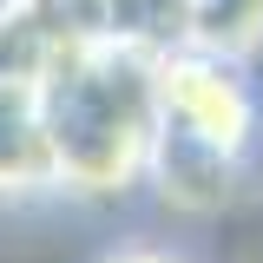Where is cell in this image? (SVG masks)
I'll list each match as a JSON object with an SVG mask.
<instances>
[{
    "label": "cell",
    "mask_w": 263,
    "mask_h": 263,
    "mask_svg": "<svg viewBox=\"0 0 263 263\" xmlns=\"http://www.w3.org/2000/svg\"><path fill=\"white\" fill-rule=\"evenodd\" d=\"M66 191H125L164 132L158 60L119 40H66L40 66Z\"/></svg>",
    "instance_id": "cell-1"
},
{
    "label": "cell",
    "mask_w": 263,
    "mask_h": 263,
    "mask_svg": "<svg viewBox=\"0 0 263 263\" xmlns=\"http://www.w3.org/2000/svg\"><path fill=\"white\" fill-rule=\"evenodd\" d=\"M158 99H164V132H178L197 145L211 164L237 158L257 132V105L243 92V79L217 53H171L158 60Z\"/></svg>",
    "instance_id": "cell-2"
},
{
    "label": "cell",
    "mask_w": 263,
    "mask_h": 263,
    "mask_svg": "<svg viewBox=\"0 0 263 263\" xmlns=\"http://www.w3.org/2000/svg\"><path fill=\"white\" fill-rule=\"evenodd\" d=\"M60 184V152L46 125L40 72H0V191L27 197Z\"/></svg>",
    "instance_id": "cell-3"
},
{
    "label": "cell",
    "mask_w": 263,
    "mask_h": 263,
    "mask_svg": "<svg viewBox=\"0 0 263 263\" xmlns=\"http://www.w3.org/2000/svg\"><path fill=\"white\" fill-rule=\"evenodd\" d=\"M112 263H178V257H164V250H119Z\"/></svg>",
    "instance_id": "cell-4"
}]
</instances>
